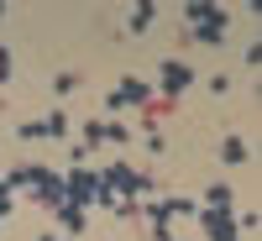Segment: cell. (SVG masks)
Wrapping results in <instances>:
<instances>
[{
  "label": "cell",
  "mask_w": 262,
  "mask_h": 241,
  "mask_svg": "<svg viewBox=\"0 0 262 241\" xmlns=\"http://www.w3.org/2000/svg\"><path fill=\"white\" fill-rule=\"evenodd\" d=\"M184 21H189V37L205 42V48H221L226 42V6H205V0H194V6H184Z\"/></svg>",
  "instance_id": "6da1fadb"
},
{
  "label": "cell",
  "mask_w": 262,
  "mask_h": 241,
  "mask_svg": "<svg viewBox=\"0 0 262 241\" xmlns=\"http://www.w3.org/2000/svg\"><path fill=\"white\" fill-rule=\"evenodd\" d=\"M100 189H105V194H116V200H131V194H152L158 184H152L147 173L126 168V163L116 158V163H105V173H100Z\"/></svg>",
  "instance_id": "7a4b0ae2"
},
{
  "label": "cell",
  "mask_w": 262,
  "mask_h": 241,
  "mask_svg": "<svg viewBox=\"0 0 262 241\" xmlns=\"http://www.w3.org/2000/svg\"><path fill=\"white\" fill-rule=\"evenodd\" d=\"M27 189H32V200L42 210H58L63 205V179L53 168H42V163H27Z\"/></svg>",
  "instance_id": "3957f363"
},
{
  "label": "cell",
  "mask_w": 262,
  "mask_h": 241,
  "mask_svg": "<svg viewBox=\"0 0 262 241\" xmlns=\"http://www.w3.org/2000/svg\"><path fill=\"white\" fill-rule=\"evenodd\" d=\"M63 200H69V205H79V210L100 205V173H90V168H74L69 179H63Z\"/></svg>",
  "instance_id": "277c9868"
},
{
  "label": "cell",
  "mask_w": 262,
  "mask_h": 241,
  "mask_svg": "<svg viewBox=\"0 0 262 241\" xmlns=\"http://www.w3.org/2000/svg\"><path fill=\"white\" fill-rule=\"evenodd\" d=\"M189 84H194V69H189V63H179V58H163V63H158V90H163V100H179Z\"/></svg>",
  "instance_id": "5b68a950"
},
{
  "label": "cell",
  "mask_w": 262,
  "mask_h": 241,
  "mask_svg": "<svg viewBox=\"0 0 262 241\" xmlns=\"http://www.w3.org/2000/svg\"><path fill=\"white\" fill-rule=\"evenodd\" d=\"M126 105H152V84L147 79H121L105 95V111H126Z\"/></svg>",
  "instance_id": "8992f818"
},
{
  "label": "cell",
  "mask_w": 262,
  "mask_h": 241,
  "mask_svg": "<svg viewBox=\"0 0 262 241\" xmlns=\"http://www.w3.org/2000/svg\"><path fill=\"white\" fill-rule=\"evenodd\" d=\"M194 215H200V231H205V241H236V236H242V231H236V221H231V215H221V210H194Z\"/></svg>",
  "instance_id": "52a82bcc"
},
{
  "label": "cell",
  "mask_w": 262,
  "mask_h": 241,
  "mask_svg": "<svg viewBox=\"0 0 262 241\" xmlns=\"http://www.w3.org/2000/svg\"><path fill=\"white\" fill-rule=\"evenodd\" d=\"M194 210H200V205H194V200H173V194H168V200H152V221H158V226H168L173 221V215H194Z\"/></svg>",
  "instance_id": "ba28073f"
},
{
  "label": "cell",
  "mask_w": 262,
  "mask_h": 241,
  "mask_svg": "<svg viewBox=\"0 0 262 241\" xmlns=\"http://www.w3.org/2000/svg\"><path fill=\"white\" fill-rule=\"evenodd\" d=\"M58 226H63V236H84V226H90V210H79V205H69V200H63L58 210Z\"/></svg>",
  "instance_id": "9c48e42d"
},
{
  "label": "cell",
  "mask_w": 262,
  "mask_h": 241,
  "mask_svg": "<svg viewBox=\"0 0 262 241\" xmlns=\"http://www.w3.org/2000/svg\"><path fill=\"white\" fill-rule=\"evenodd\" d=\"M152 21H158V6H152V0H142V6L131 11V21H126V37H147Z\"/></svg>",
  "instance_id": "30bf717a"
},
{
  "label": "cell",
  "mask_w": 262,
  "mask_h": 241,
  "mask_svg": "<svg viewBox=\"0 0 262 241\" xmlns=\"http://www.w3.org/2000/svg\"><path fill=\"white\" fill-rule=\"evenodd\" d=\"M205 200H210L205 210H221V215H231V205H236V194H231V184H210V189H205Z\"/></svg>",
  "instance_id": "8fae6325"
},
{
  "label": "cell",
  "mask_w": 262,
  "mask_h": 241,
  "mask_svg": "<svg viewBox=\"0 0 262 241\" xmlns=\"http://www.w3.org/2000/svg\"><path fill=\"white\" fill-rule=\"evenodd\" d=\"M221 163H231V168L252 163V158H247V142H242V137H226V142H221Z\"/></svg>",
  "instance_id": "7c38bea8"
},
{
  "label": "cell",
  "mask_w": 262,
  "mask_h": 241,
  "mask_svg": "<svg viewBox=\"0 0 262 241\" xmlns=\"http://www.w3.org/2000/svg\"><path fill=\"white\" fill-rule=\"evenodd\" d=\"M79 84H84V74H74V69H63V74H53V90H58V95H74Z\"/></svg>",
  "instance_id": "4fadbf2b"
},
{
  "label": "cell",
  "mask_w": 262,
  "mask_h": 241,
  "mask_svg": "<svg viewBox=\"0 0 262 241\" xmlns=\"http://www.w3.org/2000/svg\"><path fill=\"white\" fill-rule=\"evenodd\" d=\"M100 142H105V121H84V142H79V147H84V152H95Z\"/></svg>",
  "instance_id": "5bb4252c"
},
{
  "label": "cell",
  "mask_w": 262,
  "mask_h": 241,
  "mask_svg": "<svg viewBox=\"0 0 262 241\" xmlns=\"http://www.w3.org/2000/svg\"><path fill=\"white\" fill-rule=\"evenodd\" d=\"M105 142H116V147H131V126H126V121H105Z\"/></svg>",
  "instance_id": "9a60e30c"
},
{
  "label": "cell",
  "mask_w": 262,
  "mask_h": 241,
  "mask_svg": "<svg viewBox=\"0 0 262 241\" xmlns=\"http://www.w3.org/2000/svg\"><path fill=\"white\" fill-rule=\"evenodd\" d=\"M48 137H69V111H53L48 116Z\"/></svg>",
  "instance_id": "2e32d148"
},
{
  "label": "cell",
  "mask_w": 262,
  "mask_h": 241,
  "mask_svg": "<svg viewBox=\"0 0 262 241\" xmlns=\"http://www.w3.org/2000/svg\"><path fill=\"white\" fill-rule=\"evenodd\" d=\"M16 137H21V142H37V137H48V121H27V126L16 131Z\"/></svg>",
  "instance_id": "e0dca14e"
},
{
  "label": "cell",
  "mask_w": 262,
  "mask_h": 241,
  "mask_svg": "<svg viewBox=\"0 0 262 241\" xmlns=\"http://www.w3.org/2000/svg\"><path fill=\"white\" fill-rule=\"evenodd\" d=\"M147 152H152V158H163V152H168V142H163V131H152V137H147Z\"/></svg>",
  "instance_id": "ac0fdd59"
},
{
  "label": "cell",
  "mask_w": 262,
  "mask_h": 241,
  "mask_svg": "<svg viewBox=\"0 0 262 241\" xmlns=\"http://www.w3.org/2000/svg\"><path fill=\"white\" fill-rule=\"evenodd\" d=\"M6 215H11V184L0 179V221H6Z\"/></svg>",
  "instance_id": "d6986e66"
},
{
  "label": "cell",
  "mask_w": 262,
  "mask_h": 241,
  "mask_svg": "<svg viewBox=\"0 0 262 241\" xmlns=\"http://www.w3.org/2000/svg\"><path fill=\"white\" fill-rule=\"evenodd\" d=\"M0 84H11V48H0Z\"/></svg>",
  "instance_id": "ffe728a7"
},
{
  "label": "cell",
  "mask_w": 262,
  "mask_h": 241,
  "mask_svg": "<svg viewBox=\"0 0 262 241\" xmlns=\"http://www.w3.org/2000/svg\"><path fill=\"white\" fill-rule=\"evenodd\" d=\"M152 241H173V236H168V231H163V226H158V236H152Z\"/></svg>",
  "instance_id": "44dd1931"
},
{
  "label": "cell",
  "mask_w": 262,
  "mask_h": 241,
  "mask_svg": "<svg viewBox=\"0 0 262 241\" xmlns=\"http://www.w3.org/2000/svg\"><path fill=\"white\" fill-rule=\"evenodd\" d=\"M58 241H69V236H58Z\"/></svg>",
  "instance_id": "7402d4cb"
}]
</instances>
